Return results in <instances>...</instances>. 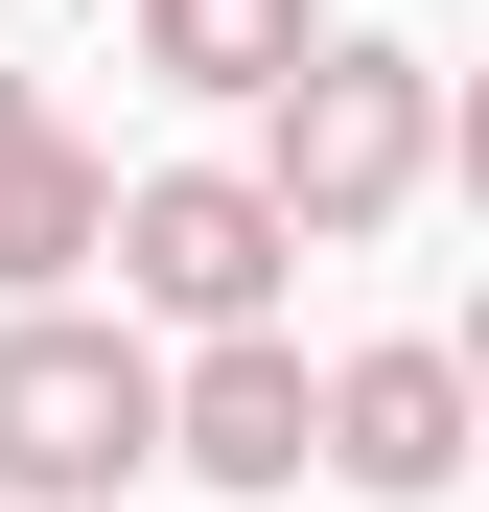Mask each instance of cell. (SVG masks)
I'll return each mask as SVG.
<instances>
[{"instance_id": "277c9868", "label": "cell", "mask_w": 489, "mask_h": 512, "mask_svg": "<svg viewBox=\"0 0 489 512\" xmlns=\"http://www.w3.org/2000/svg\"><path fill=\"white\" fill-rule=\"evenodd\" d=\"M303 466H350V489L420 512V489L466 466V373H443V350H350V373H303Z\"/></svg>"}, {"instance_id": "5b68a950", "label": "cell", "mask_w": 489, "mask_h": 512, "mask_svg": "<svg viewBox=\"0 0 489 512\" xmlns=\"http://www.w3.org/2000/svg\"><path fill=\"white\" fill-rule=\"evenodd\" d=\"M163 466L303 489V350H280V326H210V373H163Z\"/></svg>"}, {"instance_id": "52a82bcc", "label": "cell", "mask_w": 489, "mask_h": 512, "mask_svg": "<svg viewBox=\"0 0 489 512\" xmlns=\"http://www.w3.org/2000/svg\"><path fill=\"white\" fill-rule=\"evenodd\" d=\"M303 47H326L303 0H140V70H163V94H280Z\"/></svg>"}, {"instance_id": "9c48e42d", "label": "cell", "mask_w": 489, "mask_h": 512, "mask_svg": "<svg viewBox=\"0 0 489 512\" xmlns=\"http://www.w3.org/2000/svg\"><path fill=\"white\" fill-rule=\"evenodd\" d=\"M117 512H140V489H117Z\"/></svg>"}, {"instance_id": "7a4b0ae2", "label": "cell", "mask_w": 489, "mask_h": 512, "mask_svg": "<svg viewBox=\"0 0 489 512\" xmlns=\"http://www.w3.org/2000/svg\"><path fill=\"white\" fill-rule=\"evenodd\" d=\"M140 443H163V350L140 326H70V303L0 326V512H117Z\"/></svg>"}, {"instance_id": "3957f363", "label": "cell", "mask_w": 489, "mask_h": 512, "mask_svg": "<svg viewBox=\"0 0 489 512\" xmlns=\"http://www.w3.org/2000/svg\"><path fill=\"white\" fill-rule=\"evenodd\" d=\"M94 256H117L163 326H280V256H303V233L233 187V163H163V187H117V233H94Z\"/></svg>"}, {"instance_id": "ba28073f", "label": "cell", "mask_w": 489, "mask_h": 512, "mask_svg": "<svg viewBox=\"0 0 489 512\" xmlns=\"http://www.w3.org/2000/svg\"><path fill=\"white\" fill-rule=\"evenodd\" d=\"M0 140H47V94H24V70H0Z\"/></svg>"}, {"instance_id": "6da1fadb", "label": "cell", "mask_w": 489, "mask_h": 512, "mask_svg": "<svg viewBox=\"0 0 489 512\" xmlns=\"http://www.w3.org/2000/svg\"><path fill=\"white\" fill-rule=\"evenodd\" d=\"M257 117H280V140L233 163V187H257L280 233H396V210H420V140H443L420 47H303V70H280Z\"/></svg>"}, {"instance_id": "8992f818", "label": "cell", "mask_w": 489, "mask_h": 512, "mask_svg": "<svg viewBox=\"0 0 489 512\" xmlns=\"http://www.w3.org/2000/svg\"><path fill=\"white\" fill-rule=\"evenodd\" d=\"M94 233H117V163L94 140H0V303H70Z\"/></svg>"}]
</instances>
